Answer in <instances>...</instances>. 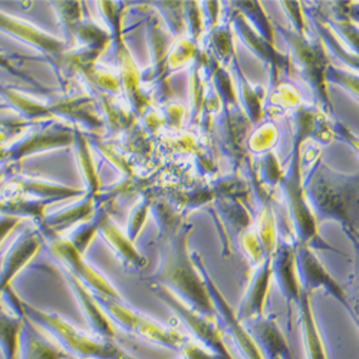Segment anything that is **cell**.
<instances>
[{"instance_id": "obj_1", "label": "cell", "mask_w": 359, "mask_h": 359, "mask_svg": "<svg viewBox=\"0 0 359 359\" xmlns=\"http://www.w3.org/2000/svg\"><path fill=\"white\" fill-rule=\"evenodd\" d=\"M22 306L25 315L38 322L43 329L50 332L69 355L72 353L79 359H137L115 345L112 341L85 335L57 316L48 315L26 305Z\"/></svg>"}, {"instance_id": "obj_2", "label": "cell", "mask_w": 359, "mask_h": 359, "mask_svg": "<svg viewBox=\"0 0 359 359\" xmlns=\"http://www.w3.org/2000/svg\"><path fill=\"white\" fill-rule=\"evenodd\" d=\"M105 306L112 318L121 323L127 331L135 332L148 341L172 349H183V346L187 344V339L184 337L174 331H168V329H164L151 320L144 319L131 312L130 309L116 305L115 302H108L105 304Z\"/></svg>"}, {"instance_id": "obj_3", "label": "cell", "mask_w": 359, "mask_h": 359, "mask_svg": "<svg viewBox=\"0 0 359 359\" xmlns=\"http://www.w3.org/2000/svg\"><path fill=\"white\" fill-rule=\"evenodd\" d=\"M64 348H57L46 342L38 334H32V331L22 332V349L20 359H71Z\"/></svg>"}, {"instance_id": "obj_4", "label": "cell", "mask_w": 359, "mask_h": 359, "mask_svg": "<svg viewBox=\"0 0 359 359\" xmlns=\"http://www.w3.org/2000/svg\"><path fill=\"white\" fill-rule=\"evenodd\" d=\"M22 332L23 325L20 320L0 313V349L4 359H20Z\"/></svg>"}, {"instance_id": "obj_5", "label": "cell", "mask_w": 359, "mask_h": 359, "mask_svg": "<svg viewBox=\"0 0 359 359\" xmlns=\"http://www.w3.org/2000/svg\"><path fill=\"white\" fill-rule=\"evenodd\" d=\"M305 332H306V349H308L309 359H327L322 339L311 319L306 320Z\"/></svg>"}, {"instance_id": "obj_6", "label": "cell", "mask_w": 359, "mask_h": 359, "mask_svg": "<svg viewBox=\"0 0 359 359\" xmlns=\"http://www.w3.org/2000/svg\"><path fill=\"white\" fill-rule=\"evenodd\" d=\"M183 356L184 359H224L213 351H207L196 344H186L183 346Z\"/></svg>"}]
</instances>
